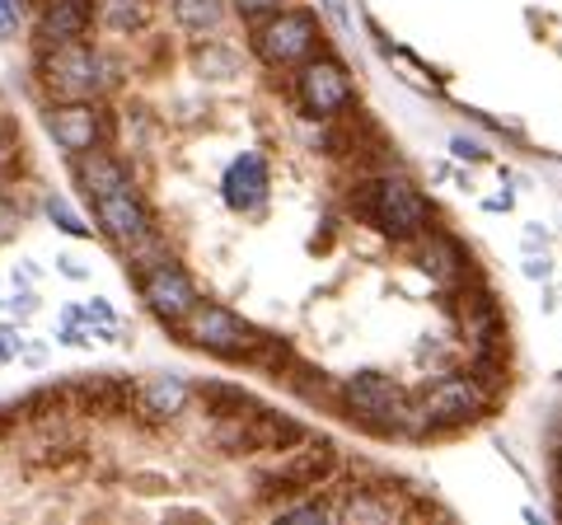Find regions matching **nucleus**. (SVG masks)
<instances>
[{"mask_svg":"<svg viewBox=\"0 0 562 525\" xmlns=\"http://www.w3.org/2000/svg\"><path fill=\"white\" fill-rule=\"evenodd\" d=\"M43 127L47 136L57 142L66 155H80V150H94L103 142V113L94 109L90 99H57L52 109L43 113Z\"/></svg>","mask_w":562,"mask_h":525,"instance_id":"8","label":"nucleus"},{"mask_svg":"<svg viewBox=\"0 0 562 525\" xmlns=\"http://www.w3.org/2000/svg\"><path fill=\"white\" fill-rule=\"evenodd\" d=\"M198 66H202V71L231 76V71H235V57H231V52H221V47H211V52H198Z\"/></svg>","mask_w":562,"mask_h":525,"instance_id":"24","label":"nucleus"},{"mask_svg":"<svg viewBox=\"0 0 562 525\" xmlns=\"http://www.w3.org/2000/svg\"><path fill=\"white\" fill-rule=\"evenodd\" d=\"M483 404H487V394L473 376H446L441 384H431L422 413H427V427H460V423H473L483 413Z\"/></svg>","mask_w":562,"mask_h":525,"instance_id":"9","label":"nucleus"},{"mask_svg":"<svg viewBox=\"0 0 562 525\" xmlns=\"http://www.w3.org/2000/svg\"><path fill=\"white\" fill-rule=\"evenodd\" d=\"M20 24V0H0V38H10Z\"/></svg>","mask_w":562,"mask_h":525,"instance_id":"26","label":"nucleus"},{"mask_svg":"<svg viewBox=\"0 0 562 525\" xmlns=\"http://www.w3.org/2000/svg\"><path fill=\"white\" fill-rule=\"evenodd\" d=\"M314 43H319V24L310 10H277L254 29V52L272 71H291L314 57Z\"/></svg>","mask_w":562,"mask_h":525,"instance_id":"3","label":"nucleus"},{"mask_svg":"<svg viewBox=\"0 0 562 525\" xmlns=\"http://www.w3.org/2000/svg\"><path fill=\"white\" fill-rule=\"evenodd\" d=\"M94 29V0H43L38 5V20H33V33L38 43H76Z\"/></svg>","mask_w":562,"mask_h":525,"instance_id":"12","label":"nucleus"},{"mask_svg":"<svg viewBox=\"0 0 562 525\" xmlns=\"http://www.w3.org/2000/svg\"><path fill=\"white\" fill-rule=\"evenodd\" d=\"M57 272H66L70 282H85V277H90V268H85L80 258H57Z\"/></svg>","mask_w":562,"mask_h":525,"instance_id":"27","label":"nucleus"},{"mask_svg":"<svg viewBox=\"0 0 562 525\" xmlns=\"http://www.w3.org/2000/svg\"><path fill=\"white\" fill-rule=\"evenodd\" d=\"M366 216H371L384 235L394 239H417L431 221V206L417 198V188H408L403 179H375L366 188Z\"/></svg>","mask_w":562,"mask_h":525,"instance_id":"4","label":"nucleus"},{"mask_svg":"<svg viewBox=\"0 0 562 525\" xmlns=\"http://www.w3.org/2000/svg\"><path fill=\"white\" fill-rule=\"evenodd\" d=\"M0 427H5V423H0Z\"/></svg>","mask_w":562,"mask_h":525,"instance_id":"33","label":"nucleus"},{"mask_svg":"<svg viewBox=\"0 0 562 525\" xmlns=\"http://www.w3.org/2000/svg\"><path fill=\"white\" fill-rule=\"evenodd\" d=\"M20 328H10V324H0V361H14L20 357Z\"/></svg>","mask_w":562,"mask_h":525,"instance_id":"25","label":"nucleus"},{"mask_svg":"<svg viewBox=\"0 0 562 525\" xmlns=\"http://www.w3.org/2000/svg\"><path fill=\"white\" fill-rule=\"evenodd\" d=\"M525 277H535V282H549V277H553V258H549V249L525 254Z\"/></svg>","mask_w":562,"mask_h":525,"instance_id":"23","label":"nucleus"},{"mask_svg":"<svg viewBox=\"0 0 562 525\" xmlns=\"http://www.w3.org/2000/svg\"><path fill=\"white\" fill-rule=\"evenodd\" d=\"M295 71H301V76H295V94H301L310 118H333V113H342L351 103V76H347L342 62L305 57Z\"/></svg>","mask_w":562,"mask_h":525,"instance_id":"6","label":"nucleus"},{"mask_svg":"<svg viewBox=\"0 0 562 525\" xmlns=\"http://www.w3.org/2000/svg\"><path fill=\"white\" fill-rule=\"evenodd\" d=\"M342 394H347V404L366 413V417H375V423H398V390H394V380L390 376H380V371H361V376H351L342 384Z\"/></svg>","mask_w":562,"mask_h":525,"instance_id":"13","label":"nucleus"},{"mask_svg":"<svg viewBox=\"0 0 562 525\" xmlns=\"http://www.w3.org/2000/svg\"><path fill=\"white\" fill-rule=\"evenodd\" d=\"M277 516H286V521H333V506L328 502H295V506H277Z\"/></svg>","mask_w":562,"mask_h":525,"instance_id":"21","label":"nucleus"},{"mask_svg":"<svg viewBox=\"0 0 562 525\" xmlns=\"http://www.w3.org/2000/svg\"><path fill=\"white\" fill-rule=\"evenodd\" d=\"M535 249H549V235L539 225H525V254H535Z\"/></svg>","mask_w":562,"mask_h":525,"instance_id":"29","label":"nucleus"},{"mask_svg":"<svg viewBox=\"0 0 562 525\" xmlns=\"http://www.w3.org/2000/svg\"><path fill=\"white\" fill-rule=\"evenodd\" d=\"M231 5H235V14H239L244 24H262L268 14L281 10V0H231Z\"/></svg>","mask_w":562,"mask_h":525,"instance_id":"20","label":"nucleus"},{"mask_svg":"<svg viewBox=\"0 0 562 525\" xmlns=\"http://www.w3.org/2000/svg\"><path fill=\"white\" fill-rule=\"evenodd\" d=\"M76 160V183L85 188V198H103V192H117V188H132V174L127 165L117 160V155L109 150H80V155H70Z\"/></svg>","mask_w":562,"mask_h":525,"instance_id":"14","label":"nucleus"},{"mask_svg":"<svg viewBox=\"0 0 562 525\" xmlns=\"http://www.w3.org/2000/svg\"><path fill=\"white\" fill-rule=\"evenodd\" d=\"M94 206V221H99V231L109 235L113 244H136L140 235H150L155 225H150V212H146V202H140V192L136 188H117V192H103V198H90Z\"/></svg>","mask_w":562,"mask_h":525,"instance_id":"10","label":"nucleus"},{"mask_svg":"<svg viewBox=\"0 0 562 525\" xmlns=\"http://www.w3.org/2000/svg\"><path fill=\"white\" fill-rule=\"evenodd\" d=\"M422 268H427L436 282H460V277H464V258H460V249H454L450 239H431L427 254H422Z\"/></svg>","mask_w":562,"mask_h":525,"instance_id":"18","label":"nucleus"},{"mask_svg":"<svg viewBox=\"0 0 562 525\" xmlns=\"http://www.w3.org/2000/svg\"><path fill=\"white\" fill-rule=\"evenodd\" d=\"M20 221H24L20 202H10V192H0V244L14 239V231H20Z\"/></svg>","mask_w":562,"mask_h":525,"instance_id":"22","label":"nucleus"},{"mask_svg":"<svg viewBox=\"0 0 562 525\" xmlns=\"http://www.w3.org/2000/svg\"><path fill=\"white\" fill-rule=\"evenodd\" d=\"M169 10L183 33H211L225 20V0H169Z\"/></svg>","mask_w":562,"mask_h":525,"instance_id":"17","label":"nucleus"},{"mask_svg":"<svg viewBox=\"0 0 562 525\" xmlns=\"http://www.w3.org/2000/svg\"><path fill=\"white\" fill-rule=\"evenodd\" d=\"M328 10H333V20H338L342 29H351V14H347V0H328Z\"/></svg>","mask_w":562,"mask_h":525,"instance_id":"31","label":"nucleus"},{"mask_svg":"<svg viewBox=\"0 0 562 525\" xmlns=\"http://www.w3.org/2000/svg\"><path fill=\"white\" fill-rule=\"evenodd\" d=\"M221 192L235 212H254V206H262V198H268V165H262L258 155H239V160L225 169Z\"/></svg>","mask_w":562,"mask_h":525,"instance_id":"15","label":"nucleus"},{"mask_svg":"<svg viewBox=\"0 0 562 525\" xmlns=\"http://www.w3.org/2000/svg\"><path fill=\"white\" fill-rule=\"evenodd\" d=\"M454 155H460V160H483V146H473V142H464V136H454Z\"/></svg>","mask_w":562,"mask_h":525,"instance_id":"30","label":"nucleus"},{"mask_svg":"<svg viewBox=\"0 0 562 525\" xmlns=\"http://www.w3.org/2000/svg\"><path fill=\"white\" fill-rule=\"evenodd\" d=\"M20 361L24 366H43L47 361V347L43 343H20Z\"/></svg>","mask_w":562,"mask_h":525,"instance_id":"28","label":"nucleus"},{"mask_svg":"<svg viewBox=\"0 0 562 525\" xmlns=\"http://www.w3.org/2000/svg\"><path fill=\"white\" fill-rule=\"evenodd\" d=\"M136 291H140V301H146L155 314H160L169 328L179 324L192 305H198V287H192V277H188L169 254H165L160 262H150V268L136 272Z\"/></svg>","mask_w":562,"mask_h":525,"instance_id":"5","label":"nucleus"},{"mask_svg":"<svg viewBox=\"0 0 562 525\" xmlns=\"http://www.w3.org/2000/svg\"><path fill=\"white\" fill-rule=\"evenodd\" d=\"M192 399V384L183 376H146L132 384V409L146 423H173Z\"/></svg>","mask_w":562,"mask_h":525,"instance_id":"11","label":"nucleus"},{"mask_svg":"<svg viewBox=\"0 0 562 525\" xmlns=\"http://www.w3.org/2000/svg\"><path fill=\"white\" fill-rule=\"evenodd\" d=\"M94 20L109 33H117V38H132V33L146 29L150 5L146 0H94Z\"/></svg>","mask_w":562,"mask_h":525,"instance_id":"16","label":"nucleus"},{"mask_svg":"<svg viewBox=\"0 0 562 525\" xmlns=\"http://www.w3.org/2000/svg\"><path fill=\"white\" fill-rule=\"evenodd\" d=\"M277 455V465L262 474V488L268 493H305V488H314L319 483L328 469H333V446L328 442H305V446H281V450H272Z\"/></svg>","mask_w":562,"mask_h":525,"instance_id":"7","label":"nucleus"},{"mask_svg":"<svg viewBox=\"0 0 562 525\" xmlns=\"http://www.w3.org/2000/svg\"><path fill=\"white\" fill-rule=\"evenodd\" d=\"M0 146H5V118H0Z\"/></svg>","mask_w":562,"mask_h":525,"instance_id":"32","label":"nucleus"},{"mask_svg":"<svg viewBox=\"0 0 562 525\" xmlns=\"http://www.w3.org/2000/svg\"><path fill=\"white\" fill-rule=\"evenodd\" d=\"M179 338L192 343L198 353H211V357H225V361H244V357H258V347L262 338L254 334L249 324L239 320L235 310H225V305H206L198 301L179 324Z\"/></svg>","mask_w":562,"mask_h":525,"instance_id":"1","label":"nucleus"},{"mask_svg":"<svg viewBox=\"0 0 562 525\" xmlns=\"http://www.w3.org/2000/svg\"><path fill=\"white\" fill-rule=\"evenodd\" d=\"M38 76L57 99H94L109 85V62L85 38L76 43H52L38 57Z\"/></svg>","mask_w":562,"mask_h":525,"instance_id":"2","label":"nucleus"},{"mask_svg":"<svg viewBox=\"0 0 562 525\" xmlns=\"http://www.w3.org/2000/svg\"><path fill=\"white\" fill-rule=\"evenodd\" d=\"M43 212H47V221L57 225V231H66V235H76V239H85V235H90V225L80 221V212H76V206H70L66 198H47V206H43Z\"/></svg>","mask_w":562,"mask_h":525,"instance_id":"19","label":"nucleus"}]
</instances>
